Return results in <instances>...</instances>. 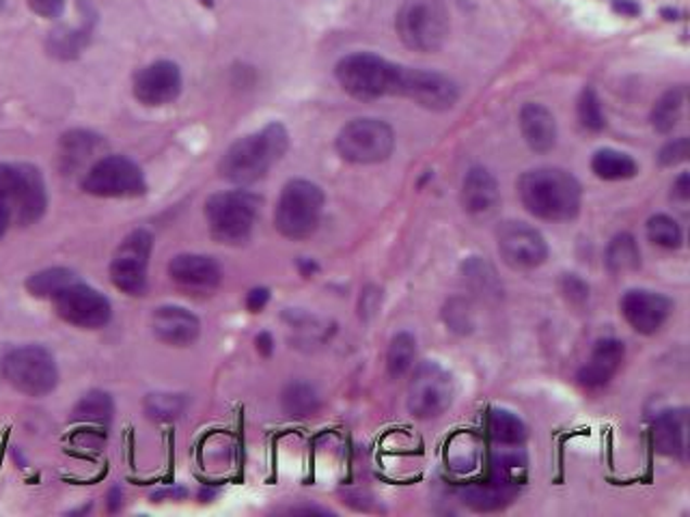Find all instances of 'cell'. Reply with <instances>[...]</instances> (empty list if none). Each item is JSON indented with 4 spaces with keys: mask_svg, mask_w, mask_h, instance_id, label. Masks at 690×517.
I'll return each mask as SVG.
<instances>
[{
    "mask_svg": "<svg viewBox=\"0 0 690 517\" xmlns=\"http://www.w3.org/2000/svg\"><path fill=\"white\" fill-rule=\"evenodd\" d=\"M169 276L177 289L190 296H207L218 289L222 268L207 255H177L169 263Z\"/></svg>",
    "mask_w": 690,
    "mask_h": 517,
    "instance_id": "obj_17",
    "label": "cell"
},
{
    "mask_svg": "<svg viewBox=\"0 0 690 517\" xmlns=\"http://www.w3.org/2000/svg\"><path fill=\"white\" fill-rule=\"evenodd\" d=\"M689 158V139H678V141H672L667 143L663 150H661V165L663 167H676L680 163H685Z\"/></svg>",
    "mask_w": 690,
    "mask_h": 517,
    "instance_id": "obj_39",
    "label": "cell"
},
{
    "mask_svg": "<svg viewBox=\"0 0 690 517\" xmlns=\"http://www.w3.org/2000/svg\"><path fill=\"white\" fill-rule=\"evenodd\" d=\"M578 121L589 132H600L606 126L602 102L593 89H585L578 100Z\"/></svg>",
    "mask_w": 690,
    "mask_h": 517,
    "instance_id": "obj_37",
    "label": "cell"
},
{
    "mask_svg": "<svg viewBox=\"0 0 690 517\" xmlns=\"http://www.w3.org/2000/svg\"><path fill=\"white\" fill-rule=\"evenodd\" d=\"M490 434L503 447H520L526 440V425L510 410H493Z\"/></svg>",
    "mask_w": 690,
    "mask_h": 517,
    "instance_id": "obj_31",
    "label": "cell"
},
{
    "mask_svg": "<svg viewBox=\"0 0 690 517\" xmlns=\"http://www.w3.org/2000/svg\"><path fill=\"white\" fill-rule=\"evenodd\" d=\"M0 201L11 207L13 222L22 227L37 222L48 207V192L41 172L33 165L0 163Z\"/></svg>",
    "mask_w": 690,
    "mask_h": 517,
    "instance_id": "obj_7",
    "label": "cell"
},
{
    "mask_svg": "<svg viewBox=\"0 0 690 517\" xmlns=\"http://www.w3.org/2000/svg\"><path fill=\"white\" fill-rule=\"evenodd\" d=\"M395 28L406 48L436 52L449 37V11L443 0H406Z\"/></svg>",
    "mask_w": 690,
    "mask_h": 517,
    "instance_id": "obj_6",
    "label": "cell"
},
{
    "mask_svg": "<svg viewBox=\"0 0 690 517\" xmlns=\"http://www.w3.org/2000/svg\"><path fill=\"white\" fill-rule=\"evenodd\" d=\"M82 190L102 198H132L148 190L143 171L124 156L100 158L82 179Z\"/></svg>",
    "mask_w": 690,
    "mask_h": 517,
    "instance_id": "obj_12",
    "label": "cell"
},
{
    "mask_svg": "<svg viewBox=\"0 0 690 517\" xmlns=\"http://www.w3.org/2000/svg\"><path fill=\"white\" fill-rule=\"evenodd\" d=\"M674 194H676V198H680V201H689L690 179L687 172L678 177V181H676V185H674Z\"/></svg>",
    "mask_w": 690,
    "mask_h": 517,
    "instance_id": "obj_43",
    "label": "cell"
},
{
    "mask_svg": "<svg viewBox=\"0 0 690 517\" xmlns=\"http://www.w3.org/2000/svg\"><path fill=\"white\" fill-rule=\"evenodd\" d=\"M393 128L380 119H354L337 137V152L352 165L384 163L393 154Z\"/></svg>",
    "mask_w": 690,
    "mask_h": 517,
    "instance_id": "obj_10",
    "label": "cell"
},
{
    "mask_svg": "<svg viewBox=\"0 0 690 517\" xmlns=\"http://www.w3.org/2000/svg\"><path fill=\"white\" fill-rule=\"evenodd\" d=\"M98 137L89 134V132H72L67 137H63L61 141V150H63V165L67 169H76L82 163L89 160V156L95 154L98 147Z\"/></svg>",
    "mask_w": 690,
    "mask_h": 517,
    "instance_id": "obj_33",
    "label": "cell"
},
{
    "mask_svg": "<svg viewBox=\"0 0 690 517\" xmlns=\"http://www.w3.org/2000/svg\"><path fill=\"white\" fill-rule=\"evenodd\" d=\"M462 272L467 276V281L473 285L475 292L480 294H486V296H499L501 292V283L493 270L490 263H486L484 259L480 257H471L469 261H464L462 266Z\"/></svg>",
    "mask_w": 690,
    "mask_h": 517,
    "instance_id": "obj_34",
    "label": "cell"
},
{
    "mask_svg": "<svg viewBox=\"0 0 690 517\" xmlns=\"http://www.w3.org/2000/svg\"><path fill=\"white\" fill-rule=\"evenodd\" d=\"M687 434H689V414L685 408L663 412L652 429L654 449L665 457L682 460L687 457Z\"/></svg>",
    "mask_w": 690,
    "mask_h": 517,
    "instance_id": "obj_22",
    "label": "cell"
},
{
    "mask_svg": "<svg viewBox=\"0 0 690 517\" xmlns=\"http://www.w3.org/2000/svg\"><path fill=\"white\" fill-rule=\"evenodd\" d=\"M501 192L495 175L488 169L475 167L462 181V207L473 218H488L497 211Z\"/></svg>",
    "mask_w": 690,
    "mask_h": 517,
    "instance_id": "obj_21",
    "label": "cell"
},
{
    "mask_svg": "<svg viewBox=\"0 0 690 517\" xmlns=\"http://www.w3.org/2000/svg\"><path fill=\"white\" fill-rule=\"evenodd\" d=\"M290 134L285 126L270 124L264 130L235 141L220 160V177L235 185H251L264 179L288 154Z\"/></svg>",
    "mask_w": 690,
    "mask_h": 517,
    "instance_id": "obj_2",
    "label": "cell"
},
{
    "mask_svg": "<svg viewBox=\"0 0 690 517\" xmlns=\"http://www.w3.org/2000/svg\"><path fill=\"white\" fill-rule=\"evenodd\" d=\"M11 222H13L11 207H9L4 201H0V237L7 233V229H9Z\"/></svg>",
    "mask_w": 690,
    "mask_h": 517,
    "instance_id": "obj_45",
    "label": "cell"
},
{
    "mask_svg": "<svg viewBox=\"0 0 690 517\" xmlns=\"http://www.w3.org/2000/svg\"><path fill=\"white\" fill-rule=\"evenodd\" d=\"M397 74L399 65L373 52L347 54L337 65L340 85L347 95L360 102H373L384 95H395Z\"/></svg>",
    "mask_w": 690,
    "mask_h": 517,
    "instance_id": "obj_5",
    "label": "cell"
},
{
    "mask_svg": "<svg viewBox=\"0 0 690 517\" xmlns=\"http://www.w3.org/2000/svg\"><path fill=\"white\" fill-rule=\"evenodd\" d=\"M255 344H257V351H259L261 356H270L272 349H274V341H272V335H270V333H261Z\"/></svg>",
    "mask_w": 690,
    "mask_h": 517,
    "instance_id": "obj_44",
    "label": "cell"
},
{
    "mask_svg": "<svg viewBox=\"0 0 690 517\" xmlns=\"http://www.w3.org/2000/svg\"><path fill=\"white\" fill-rule=\"evenodd\" d=\"M324 192L320 185L307 179L290 181L277 203L274 224L288 240L311 237L322 220Z\"/></svg>",
    "mask_w": 690,
    "mask_h": 517,
    "instance_id": "obj_4",
    "label": "cell"
},
{
    "mask_svg": "<svg viewBox=\"0 0 690 517\" xmlns=\"http://www.w3.org/2000/svg\"><path fill=\"white\" fill-rule=\"evenodd\" d=\"M626 358V347L617 339H600L593 345L587 362L578 369V384L587 390L604 388L622 369Z\"/></svg>",
    "mask_w": 690,
    "mask_h": 517,
    "instance_id": "obj_19",
    "label": "cell"
},
{
    "mask_svg": "<svg viewBox=\"0 0 690 517\" xmlns=\"http://www.w3.org/2000/svg\"><path fill=\"white\" fill-rule=\"evenodd\" d=\"M395 95L408 98L427 111H449L456 106L460 89L445 74L399 65Z\"/></svg>",
    "mask_w": 690,
    "mask_h": 517,
    "instance_id": "obj_14",
    "label": "cell"
},
{
    "mask_svg": "<svg viewBox=\"0 0 690 517\" xmlns=\"http://www.w3.org/2000/svg\"><path fill=\"white\" fill-rule=\"evenodd\" d=\"M268 300H270V292H268L266 287H257V289H253V292L246 296V309H248L251 313H259V311H264V307L268 305Z\"/></svg>",
    "mask_w": 690,
    "mask_h": 517,
    "instance_id": "obj_42",
    "label": "cell"
},
{
    "mask_svg": "<svg viewBox=\"0 0 690 517\" xmlns=\"http://www.w3.org/2000/svg\"><path fill=\"white\" fill-rule=\"evenodd\" d=\"M113 414H115L113 397L104 390H91L72 410V423L91 427L93 438L102 442L106 438V429L113 423Z\"/></svg>",
    "mask_w": 690,
    "mask_h": 517,
    "instance_id": "obj_24",
    "label": "cell"
},
{
    "mask_svg": "<svg viewBox=\"0 0 690 517\" xmlns=\"http://www.w3.org/2000/svg\"><path fill=\"white\" fill-rule=\"evenodd\" d=\"M591 171L604 181H622L632 179L639 172V167L628 154H622L617 150H600L591 160Z\"/></svg>",
    "mask_w": 690,
    "mask_h": 517,
    "instance_id": "obj_27",
    "label": "cell"
},
{
    "mask_svg": "<svg viewBox=\"0 0 690 517\" xmlns=\"http://www.w3.org/2000/svg\"><path fill=\"white\" fill-rule=\"evenodd\" d=\"M181 93V72L171 61H156L135 78V95L145 106H165Z\"/></svg>",
    "mask_w": 690,
    "mask_h": 517,
    "instance_id": "obj_18",
    "label": "cell"
},
{
    "mask_svg": "<svg viewBox=\"0 0 690 517\" xmlns=\"http://www.w3.org/2000/svg\"><path fill=\"white\" fill-rule=\"evenodd\" d=\"M186 399L175 392H154L145 399V412L156 423H169L183 414Z\"/></svg>",
    "mask_w": 690,
    "mask_h": 517,
    "instance_id": "obj_35",
    "label": "cell"
},
{
    "mask_svg": "<svg viewBox=\"0 0 690 517\" xmlns=\"http://www.w3.org/2000/svg\"><path fill=\"white\" fill-rule=\"evenodd\" d=\"M624 320L639 335L659 333L672 315V300L650 289H630L619 302Z\"/></svg>",
    "mask_w": 690,
    "mask_h": 517,
    "instance_id": "obj_16",
    "label": "cell"
},
{
    "mask_svg": "<svg viewBox=\"0 0 690 517\" xmlns=\"http://www.w3.org/2000/svg\"><path fill=\"white\" fill-rule=\"evenodd\" d=\"M497 246L503 261L520 272L535 270L548 259V244L544 235L520 220H508L497 229Z\"/></svg>",
    "mask_w": 690,
    "mask_h": 517,
    "instance_id": "obj_15",
    "label": "cell"
},
{
    "mask_svg": "<svg viewBox=\"0 0 690 517\" xmlns=\"http://www.w3.org/2000/svg\"><path fill=\"white\" fill-rule=\"evenodd\" d=\"M0 4H2V0H0Z\"/></svg>",
    "mask_w": 690,
    "mask_h": 517,
    "instance_id": "obj_46",
    "label": "cell"
},
{
    "mask_svg": "<svg viewBox=\"0 0 690 517\" xmlns=\"http://www.w3.org/2000/svg\"><path fill=\"white\" fill-rule=\"evenodd\" d=\"M687 102V89L685 87H674L669 89L654 106L652 111V126L661 134H669L678 128L682 111Z\"/></svg>",
    "mask_w": 690,
    "mask_h": 517,
    "instance_id": "obj_26",
    "label": "cell"
},
{
    "mask_svg": "<svg viewBox=\"0 0 690 517\" xmlns=\"http://www.w3.org/2000/svg\"><path fill=\"white\" fill-rule=\"evenodd\" d=\"M456 397L453 375L438 362H421L408 384V410L417 418H436L445 414Z\"/></svg>",
    "mask_w": 690,
    "mask_h": 517,
    "instance_id": "obj_9",
    "label": "cell"
},
{
    "mask_svg": "<svg viewBox=\"0 0 690 517\" xmlns=\"http://www.w3.org/2000/svg\"><path fill=\"white\" fill-rule=\"evenodd\" d=\"M283 410L292 418H307L320 410L318 390L307 382H292L281 397Z\"/></svg>",
    "mask_w": 690,
    "mask_h": 517,
    "instance_id": "obj_29",
    "label": "cell"
},
{
    "mask_svg": "<svg viewBox=\"0 0 690 517\" xmlns=\"http://www.w3.org/2000/svg\"><path fill=\"white\" fill-rule=\"evenodd\" d=\"M518 194L528 214L550 222H565L580 211V183L563 169H533L518 181Z\"/></svg>",
    "mask_w": 690,
    "mask_h": 517,
    "instance_id": "obj_1",
    "label": "cell"
},
{
    "mask_svg": "<svg viewBox=\"0 0 690 517\" xmlns=\"http://www.w3.org/2000/svg\"><path fill=\"white\" fill-rule=\"evenodd\" d=\"M520 132L537 154H548L557 145V121L541 104H524L520 111Z\"/></svg>",
    "mask_w": 690,
    "mask_h": 517,
    "instance_id": "obj_23",
    "label": "cell"
},
{
    "mask_svg": "<svg viewBox=\"0 0 690 517\" xmlns=\"http://www.w3.org/2000/svg\"><path fill=\"white\" fill-rule=\"evenodd\" d=\"M261 198L246 190H229L207 198L205 218L216 242L227 246L244 244L257 222Z\"/></svg>",
    "mask_w": 690,
    "mask_h": 517,
    "instance_id": "obj_3",
    "label": "cell"
},
{
    "mask_svg": "<svg viewBox=\"0 0 690 517\" xmlns=\"http://www.w3.org/2000/svg\"><path fill=\"white\" fill-rule=\"evenodd\" d=\"M56 315L82 331H98L106 326L113 318V307L104 294L85 285L82 281H74L63 287L52 298Z\"/></svg>",
    "mask_w": 690,
    "mask_h": 517,
    "instance_id": "obj_13",
    "label": "cell"
},
{
    "mask_svg": "<svg viewBox=\"0 0 690 517\" xmlns=\"http://www.w3.org/2000/svg\"><path fill=\"white\" fill-rule=\"evenodd\" d=\"M563 294L567 296L570 302L580 305V302H585V300L589 298V287H587L578 276L567 274V276L563 279Z\"/></svg>",
    "mask_w": 690,
    "mask_h": 517,
    "instance_id": "obj_40",
    "label": "cell"
},
{
    "mask_svg": "<svg viewBox=\"0 0 690 517\" xmlns=\"http://www.w3.org/2000/svg\"><path fill=\"white\" fill-rule=\"evenodd\" d=\"M516 486L493 477L488 483L469 486L462 490V503L475 512H499L512 503Z\"/></svg>",
    "mask_w": 690,
    "mask_h": 517,
    "instance_id": "obj_25",
    "label": "cell"
},
{
    "mask_svg": "<svg viewBox=\"0 0 690 517\" xmlns=\"http://www.w3.org/2000/svg\"><path fill=\"white\" fill-rule=\"evenodd\" d=\"M641 266V250L637 240L630 233H619L611 240L606 248V268L615 274L639 270Z\"/></svg>",
    "mask_w": 690,
    "mask_h": 517,
    "instance_id": "obj_28",
    "label": "cell"
},
{
    "mask_svg": "<svg viewBox=\"0 0 690 517\" xmlns=\"http://www.w3.org/2000/svg\"><path fill=\"white\" fill-rule=\"evenodd\" d=\"M648 237L661 248L674 250L682 246V229L680 224L667 216V214H656L648 220Z\"/></svg>",
    "mask_w": 690,
    "mask_h": 517,
    "instance_id": "obj_36",
    "label": "cell"
},
{
    "mask_svg": "<svg viewBox=\"0 0 690 517\" xmlns=\"http://www.w3.org/2000/svg\"><path fill=\"white\" fill-rule=\"evenodd\" d=\"M28 7L41 17H56L63 13L65 0H26Z\"/></svg>",
    "mask_w": 690,
    "mask_h": 517,
    "instance_id": "obj_41",
    "label": "cell"
},
{
    "mask_svg": "<svg viewBox=\"0 0 690 517\" xmlns=\"http://www.w3.org/2000/svg\"><path fill=\"white\" fill-rule=\"evenodd\" d=\"M7 382L28 397H46L59 384V366L52 353L41 345H22L2 360Z\"/></svg>",
    "mask_w": 690,
    "mask_h": 517,
    "instance_id": "obj_8",
    "label": "cell"
},
{
    "mask_svg": "<svg viewBox=\"0 0 690 517\" xmlns=\"http://www.w3.org/2000/svg\"><path fill=\"white\" fill-rule=\"evenodd\" d=\"M417 356V339L410 333H399L391 339L388 351H386V371L391 377H401L406 375Z\"/></svg>",
    "mask_w": 690,
    "mask_h": 517,
    "instance_id": "obj_32",
    "label": "cell"
},
{
    "mask_svg": "<svg viewBox=\"0 0 690 517\" xmlns=\"http://www.w3.org/2000/svg\"><path fill=\"white\" fill-rule=\"evenodd\" d=\"M154 235L145 229L132 231L117 248L111 261V279L128 296H143L150 285V257Z\"/></svg>",
    "mask_w": 690,
    "mask_h": 517,
    "instance_id": "obj_11",
    "label": "cell"
},
{
    "mask_svg": "<svg viewBox=\"0 0 690 517\" xmlns=\"http://www.w3.org/2000/svg\"><path fill=\"white\" fill-rule=\"evenodd\" d=\"M152 328L158 341L173 345V347H186L194 344L201 335V322L194 313L181 307H161L152 315Z\"/></svg>",
    "mask_w": 690,
    "mask_h": 517,
    "instance_id": "obj_20",
    "label": "cell"
},
{
    "mask_svg": "<svg viewBox=\"0 0 690 517\" xmlns=\"http://www.w3.org/2000/svg\"><path fill=\"white\" fill-rule=\"evenodd\" d=\"M445 320H447V326L460 335H467L471 333L473 328V313L469 309V305L460 298L451 300L447 305V311H445Z\"/></svg>",
    "mask_w": 690,
    "mask_h": 517,
    "instance_id": "obj_38",
    "label": "cell"
},
{
    "mask_svg": "<svg viewBox=\"0 0 690 517\" xmlns=\"http://www.w3.org/2000/svg\"><path fill=\"white\" fill-rule=\"evenodd\" d=\"M74 281H78V276L72 270H67V268H48V270H41V272L33 274L26 281V289L35 298H50L52 300L63 287H67Z\"/></svg>",
    "mask_w": 690,
    "mask_h": 517,
    "instance_id": "obj_30",
    "label": "cell"
}]
</instances>
